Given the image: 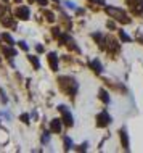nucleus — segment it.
I'll return each instance as SVG.
<instances>
[{"label":"nucleus","instance_id":"19","mask_svg":"<svg viewBox=\"0 0 143 153\" xmlns=\"http://www.w3.org/2000/svg\"><path fill=\"white\" fill-rule=\"evenodd\" d=\"M35 48H37V52H43V47H42V45H37Z\"/></svg>","mask_w":143,"mask_h":153},{"label":"nucleus","instance_id":"18","mask_svg":"<svg viewBox=\"0 0 143 153\" xmlns=\"http://www.w3.org/2000/svg\"><path fill=\"white\" fill-rule=\"evenodd\" d=\"M48 137H50V135H48V132H45V135H43V142H48Z\"/></svg>","mask_w":143,"mask_h":153},{"label":"nucleus","instance_id":"6","mask_svg":"<svg viewBox=\"0 0 143 153\" xmlns=\"http://www.w3.org/2000/svg\"><path fill=\"white\" fill-rule=\"evenodd\" d=\"M50 127L53 132H61V119H53L50 123Z\"/></svg>","mask_w":143,"mask_h":153},{"label":"nucleus","instance_id":"2","mask_svg":"<svg viewBox=\"0 0 143 153\" xmlns=\"http://www.w3.org/2000/svg\"><path fill=\"white\" fill-rule=\"evenodd\" d=\"M58 110L61 111V113H63L64 123H66L68 126H72V123H74V121H72V116H71V113H69V110H68L64 105H60V106H58Z\"/></svg>","mask_w":143,"mask_h":153},{"label":"nucleus","instance_id":"11","mask_svg":"<svg viewBox=\"0 0 143 153\" xmlns=\"http://www.w3.org/2000/svg\"><path fill=\"white\" fill-rule=\"evenodd\" d=\"M100 98H101L105 103H109V97H108V94H106L105 90H100Z\"/></svg>","mask_w":143,"mask_h":153},{"label":"nucleus","instance_id":"14","mask_svg":"<svg viewBox=\"0 0 143 153\" xmlns=\"http://www.w3.org/2000/svg\"><path fill=\"white\" fill-rule=\"evenodd\" d=\"M64 148H66V150H69V148H71V139H69V137L64 139Z\"/></svg>","mask_w":143,"mask_h":153},{"label":"nucleus","instance_id":"22","mask_svg":"<svg viewBox=\"0 0 143 153\" xmlns=\"http://www.w3.org/2000/svg\"><path fill=\"white\" fill-rule=\"evenodd\" d=\"M55 2H56V0H55Z\"/></svg>","mask_w":143,"mask_h":153},{"label":"nucleus","instance_id":"5","mask_svg":"<svg viewBox=\"0 0 143 153\" xmlns=\"http://www.w3.org/2000/svg\"><path fill=\"white\" fill-rule=\"evenodd\" d=\"M48 63H50V66L53 68V71H56V69H58V56H56L55 53H50V55H48Z\"/></svg>","mask_w":143,"mask_h":153},{"label":"nucleus","instance_id":"13","mask_svg":"<svg viewBox=\"0 0 143 153\" xmlns=\"http://www.w3.org/2000/svg\"><path fill=\"white\" fill-rule=\"evenodd\" d=\"M2 37H3V39H5V40H7V42L10 44V45H15V42H13V39H11V37L8 36V34H2Z\"/></svg>","mask_w":143,"mask_h":153},{"label":"nucleus","instance_id":"4","mask_svg":"<svg viewBox=\"0 0 143 153\" xmlns=\"http://www.w3.org/2000/svg\"><path fill=\"white\" fill-rule=\"evenodd\" d=\"M15 15H16V18H19V19H27L29 18V8L27 7H19V8L15 10Z\"/></svg>","mask_w":143,"mask_h":153},{"label":"nucleus","instance_id":"7","mask_svg":"<svg viewBox=\"0 0 143 153\" xmlns=\"http://www.w3.org/2000/svg\"><path fill=\"white\" fill-rule=\"evenodd\" d=\"M121 140H122V147H124L125 150H129V139H127V134H125L124 129L121 131Z\"/></svg>","mask_w":143,"mask_h":153},{"label":"nucleus","instance_id":"9","mask_svg":"<svg viewBox=\"0 0 143 153\" xmlns=\"http://www.w3.org/2000/svg\"><path fill=\"white\" fill-rule=\"evenodd\" d=\"M2 52L5 53L8 58H11V56L16 55V50H15V48H10V47H2Z\"/></svg>","mask_w":143,"mask_h":153},{"label":"nucleus","instance_id":"21","mask_svg":"<svg viewBox=\"0 0 143 153\" xmlns=\"http://www.w3.org/2000/svg\"><path fill=\"white\" fill-rule=\"evenodd\" d=\"M16 2H21V0H16Z\"/></svg>","mask_w":143,"mask_h":153},{"label":"nucleus","instance_id":"17","mask_svg":"<svg viewBox=\"0 0 143 153\" xmlns=\"http://www.w3.org/2000/svg\"><path fill=\"white\" fill-rule=\"evenodd\" d=\"M66 5H68L69 8H72V10H74V8H76V5H74V3H72V2H66Z\"/></svg>","mask_w":143,"mask_h":153},{"label":"nucleus","instance_id":"12","mask_svg":"<svg viewBox=\"0 0 143 153\" xmlns=\"http://www.w3.org/2000/svg\"><path fill=\"white\" fill-rule=\"evenodd\" d=\"M119 37L124 40V42H130V36H127L124 31H119Z\"/></svg>","mask_w":143,"mask_h":153},{"label":"nucleus","instance_id":"15","mask_svg":"<svg viewBox=\"0 0 143 153\" xmlns=\"http://www.w3.org/2000/svg\"><path fill=\"white\" fill-rule=\"evenodd\" d=\"M19 47H21L23 50H27V48H29V47H27V44H26V42H23V40L19 42Z\"/></svg>","mask_w":143,"mask_h":153},{"label":"nucleus","instance_id":"20","mask_svg":"<svg viewBox=\"0 0 143 153\" xmlns=\"http://www.w3.org/2000/svg\"><path fill=\"white\" fill-rule=\"evenodd\" d=\"M37 2L40 3V5H47V0H37Z\"/></svg>","mask_w":143,"mask_h":153},{"label":"nucleus","instance_id":"16","mask_svg":"<svg viewBox=\"0 0 143 153\" xmlns=\"http://www.w3.org/2000/svg\"><path fill=\"white\" fill-rule=\"evenodd\" d=\"M21 121L23 123H29V116H27V114H21Z\"/></svg>","mask_w":143,"mask_h":153},{"label":"nucleus","instance_id":"1","mask_svg":"<svg viewBox=\"0 0 143 153\" xmlns=\"http://www.w3.org/2000/svg\"><path fill=\"white\" fill-rule=\"evenodd\" d=\"M106 11H108L109 15H114L116 16V19H121L122 23H129L127 16H125V13L122 10H119V8H114V7H106Z\"/></svg>","mask_w":143,"mask_h":153},{"label":"nucleus","instance_id":"3","mask_svg":"<svg viewBox=\"0 0 143 153\" xmlns=\"http://www.w3.org/2000/svg\"><path fill=\"white\" fill-rule=\"evenodd\" d=\"M97 121H98V123H97L98 126L103 127V126H108V124L111 123V118H109L108 113H105V111H103V113H100V114L97 116Z\"/></svg>","mask_w":143,"mask_h":153},{"label":"nucleus","instance_id":"8","mask_svg":"<svg viewBox=\"0 0 143 153\" xmlns=\"http://www.w3.org/2000/svg\"><path fill=\"white\" fill-rule=\"evenodd\" d=\"M90 68H92L95 73H101V69H103V68H101V63H100L98 60H93V61H90Z\"/></svg>","mask_w":143,"mask_h":153},{"label":"nucleus","instance_id":"10","mask_svg":"<svg viewBox=\"0 0 143 153\" xmlns=\"http://www.w3.org/2000/svg\"><path fill=\"white\" fill-rule=\"evenodd\" d=\"M29 58V61L32 63V66H34V69H39L40 68V63H39V60L35 58V56H27Z\"/></svg>","mask_w":143,"mask_h":153}]
</instances>
